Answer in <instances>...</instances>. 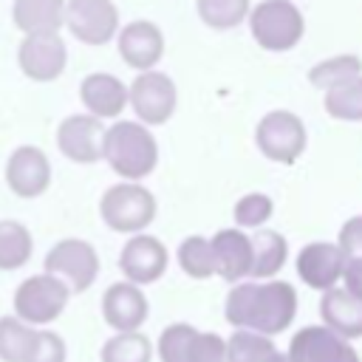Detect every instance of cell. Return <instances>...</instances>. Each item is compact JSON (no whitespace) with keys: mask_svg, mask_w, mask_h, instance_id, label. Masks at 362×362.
I'll use <instances>...</instances> for the list:
<instances>
[{"mask_svg":"<svg viewBox=\"0 0 362 362\" xmlns=\"http://www.w3.org/2000/svg\"><path fill=\"white\" fill-rule=\"evenodd\" d=\"M34 240L20 221H0V272H14L31 260Z\"/></svg>","mask_w":362,"mask_h":362,"instance_id":"d4e9b609","label":"cell"},{"mask_svg":"<svg viewBox=\"0 0 362 362\" xmlns=\"http://www.w3.org/2000/svg\"><path fill=\"white\" fill-rule=\"evenodd\" d=\"M178 266L187 277L192 280H206L215 274V266H212V249H209V240L201 238V235H189L178 243Z\"/></svg>","mask_w":362,"mask_h":362,"instance_id":"83f0119b","label":"cell"},{"mask_svg":"<svg viewBox=\"0 0 362 362\" xmlns=\"http://www.w3.org/2000/svg\"><path fill=\"white\" fill-rule=\"evenodd\" d=\"M150 317V303L147 294L122 280L105 288L102 294V320L113 328V334H124V331H141V325Z\"/></svg>","mask_w":362,"mask_h":362,"instance_id":"7c38bea8","label":"cell"},{"mask_svg":"<svg viewBox=\"0 0 362 362\" xmlns=\"http://www.w3.org/2000/svg\"><path fill=\"white\" fill-rule=\"evenodd\" d=\"M257 147L263 156L280 164H291L305 150V127L288 110H272L257 122Z\"/></svg>","mask_w":362,"mask_h":362,"instance_id":"52a82bcc","label":"cell"},{"mask_svg":"<svg viewBox=\"0 0 362 362\" xmlns=\"http://www.w3.org/2000/svg\"><path fill=\"white\" fill-rule=\"evenodd\" d=\"M223 317L235 331H252L272 339L294 322L297 291L286 280L235 283L223 300Z\"/></svg>","mask_w":362,"mask_h":362,"instance_id":"6da1fadb","label":"cell"},{"mask_svg":"<svg viewBox=\"0 0 362 362\" xmlns=\"http://www.w3.org/2000/svg\"><path fill=\"white\" fill-rule=\"evenodd\" d=\"M337 246L345 260H362V215H354L342 223Z\"/></svg>","mask_w":362,"mask_h":362,"instance_id":"e575fe53","label":"cell"},{"mask_svg":"<svg viewBox=\"0 0 362 362\" xmlns=\"http://www.w3.org/2000/svg\"><path fill=\"white\" fill-rule=\"evenodd\" d=\"M252 269L249 277L255 280H274V274L286 266L288 260V243L280 232L274 229H257L252 238Z\"/></svg>","mask_w":362,"mask_h":362,"instance_id":"7402d4cb","label":"cell"},{"mask_svg":"<svg viewBox=\"0 0 362 362\" xmlns=\"http://www.w3.org/2000/svg\"><path fill=\"white\" fill-rule=\"evenodd\" d=\"M286 356L291 362H359L356 348L325 325H303L294 331Z\"/></svg>","mask_w":362,"mask_h":362,"instance_id":"9c48e42d","label":"cell"},{"mask_svg":"<svg viewBox=\"0 0 362 362\" xmlns=\"http://www.w3.org/2000/svg\"><path fill=\"white\" fill-rule=\"evenodd\" d=\"M274 212V204L263 192H249L235 204V223L238 226H263Z\"/></svg>","mask_w":362,"mask_h":362,"instance_id":"1f68e13d","label":"cell"},{"mask_svg":"<svg viewBox=\"0 0 362 362\" xmlns=\"http://www.w3.org/2000/svg\"><path fill=\"white\" fill-rule=\"evenodd\" d=\"M102 122L93 116H68L57 130L59 150L79 164H93L102 158Z\"/></svg>","mask_w":362,"mask_h":362,"instance_id":"e0dca14e","label":"cell"},{"mask_svg":"<svg viewBox=\"0 0 362 362\" xmlns=\"http://www.w3.org/2000/svg\"><path fill=\"white\" fill-rule=\"evenodd\" d=\"M71 300V291L62 280L51 274H31L14 288V317L31 328H45L57 322Z\"/></svg>","mask_w":362,"mask_h":362,"instance_id":"3957f363","label":"cell"},{"mask_svg":"<svg viewBox=\"0 0 362 362\" xmlns=\"http://www.w3.org/2000/svg\"><path fill=\"white\" fill-rule=\"evenodd\" d=\"M320 317H322V325L328 331H334L337 337L354 342L362 337V300L348 294L345 288H328L322 291V300H320Z\"/></svg>","mask_w":362,"mask_h":362,"instance_id":"ac0fdd59","label":"cell"},{"mask_svg":"<svg viewBox=\"0 0 362 362\" xmlns=\"http://www.w3.org/2000/svg\"><path fill=\"white\" fill-rule=\"evenodd\" d=\"M99 212H102V221L113 232L139 235L156 218V198H153V192L147 187L124 181V184H113L102 195Z\"/></svg>","mask_w":362,"mask_h":362,"instance_id":"277c9868","label":"cell"},{"mask_svg":"<svg viewBox=\"0 0 362 362\" xmlns=\"http://www.w3.org/2000/svg\"><path fill=\"white\" fill-rule=\"evenodd\" d=\"M280 348L260 334L252 331H232L226 339V362H272Z\"/></svg>","mask_w":362,"mask_h":362,"instance_id":"4316f807","label":"cell"},{"mask_svg":"<svg viewBox=\"0 0 362 362\" xmlns=\"http://www.w3.org/2000/svg\"><path fill=\"white\" fill-rule=\"evenodd\" d=\"M42 266H45V274L62 280L71 294L88 291L99 277V255L88 240H79V238L57 240L48 249Z\"/></svg>","mask_w":362,"mask_h":362,"instance_id":"5b68a950","label":"cell"},{"mask_svg":"<svg viewBox=\"0 0 362 362\" xmlns=\"http://www.w3.org/2000/svg\"><path fill=\"white\" fill-rule=\"evenodd\" d=\"M215 274L226 283H240L252 269V243L240 229H221L209 238Z\"/></svg>","mask_w":362,"mask_h":362,"instance_id":"2e32d148","label":"cell"},{"mask_svg":"<svg viewBox=\"0 0 362 362\" xmlns=\"http://www.w3.org/2000/svg\"><path fill=\"white\" fill-rule=\"evenodd\" d=\"M40 328L25 325L14 314L0 317V362H31Z\"/></svg>","mask_w":362,"mask_h":362,"instance_id":"603a6c76","label":"cell"},{"mask_svg":"<svg viewBox=\"0 0 362 362\" xmlns=\"http://www.w3.org/2000/svg\"><path fill=\"white\" fill-rule=\"evenodd\" d=\"M6 181L14 195L20 198H37L48 189L51 181V164L40 147H17L6 164Z\"/></svg>","mask_w":362,"mask_h":362,"instance_id":"9a60e30c","label":"cell"},{"mask_svg":"<svg viewBox=\"0 0 362 362\" xmlns=\"http://www.w3.org/2000/svg\"><path fill=\"white\" fill-rule=\"evenodd\" d=\"M102 156L127 181H139L156 170L158 147L150 130L139 122H116L110 130H105L102 139Z\"/></svg>","mask_w":362,"mask_h":362,"instance_id":"7a4b0ae2","label":"cell"},{"mask_svg":"<svg viewBox=\"0 0 362 362\" xmlns=\"http://www.w3.org/2000/svg\"><path fill=\"white\" fill-rule=\"evenodd\" d=\"M198 14L212 28H235L249 14V0H198Z\"/></svg>","mask_w":362,"mask_h":362,"instance_id":"4dcf8cb0","label":"cell"},{"mask_svg":"<svg viewBox=\"0 0 362 362\" xmlns=\"http://www.w3.org/2000/svg\"><path fill=\"white\" fill-rule=\"evenodd\" d=\"M79 96L85 107L93 113V119L102 116H116L127 105V88L113 76V74H90L82 79Z\"/></svg>","mask_w":362,"mask_h":362,"instance_id":"ffe728a7","label":"cell"},{"mask_svg":"<svg viewBox=\"0 0 362 362\" xmlns=\"http://www.w3.org/2000/svg\"><path fill=\"white\" fill-rule=\"evenodd\" d=\"M119 54L130 68L150 71L164 54V37H161L158 25H153L147 20H136L130 25H124L119 34Z\"/></svg>","mask_w":362,"mask_h":362,"instance_id":"d6986e66","label":"cell"},{"mask_svg":"<svg viewBox=\"0 0 362 362\" xmlns=\"http://www.w3.org/2000/svg\"><path fill=\"white\" fill-rule=\"evenodd\" d=\"M359 71H362L359 57L342 54V57H331V59H322L320 65H314V68L308 71V82L328 90V88H334V85H339V82H348V79L359 76Z\"/></svg>","mask_w":362,"mask_h":362,"instance_id":"f546056e","label":"cell"},{"mask_svg":"<svg viewBox=\"0 0 362 362\" xmlns=\"http://www.w3.org/2000/svg\"><path fill=\"white\" fill-rule=\"evenodd\" d=\"M272 362H291V359L286 356V351H277V354L272 356Z\"/></svg>","mask_w":362,"mask_h":362,"instance_id":"8d00e7d4","label":"cell"},{"mask_svg":"<svg viewBox=\"0 0 362 362\" xmlns=\"http://www.w3.org/2000/svg\"><path fill=\"white\" fill-rule=\"evenodd\" d=\"M14 25L28 34H57L65 23V0H14Z\"/></svg>","mask_w":362,"mask_h":362,"instance_id":"44dd1931","label":"cell"},{"mask_svg":"<svg viewBox=\"0 0 362 362\" xmlns=\"http://www.w3.org/2000/svg\"><path fill=\"white\" fill-rule=\"evenodd\" d=\"M325 110L342 122H362V74L325 90Z\"/></svg>","mask_w":362,"mask_h":362,"instance_id":"484cf974","label":"cell"},{"mask_svg":"<svg viewBox=\"0 0 362 362\" xmlns=\"http://www.w3.org/2000/svg\"><path fill=\"white\" fill-rule=\"evenodd\" d=\"M195 334H198V328L192 322H170L158 334V342L153 345V354L158 356V362H187Z\"/></svg>","mask_w":362,"mask_h":362,"instance_id":"f1b7e54d","label":"cell"},{"mask_svg":"<svg viewBox=\"0 0 362 362\" xmlns=\"http://www.w3.org/2000/svg\"><path fill=\"white\" fill-rule=\"evenodd\" d=\"M249 28L266 51H288L303 37V14L291 0H263L252 8Z\"/></svg>","mask_w":362,"mask_h":362,"instance_id":"8992f818","label":"cell"},{"mask_svg":"<svg viewBox=\"0 0 362 362\" xmlns=\"http://www.w3.org/2000/svg\"><path fill=\"white\" fill-rule=\"evenodd\" d=\"M167 260H170L167 246L158 238L144 235V232L133 235L119 252V269H122L124 280L139 288L156 283L167 272Z\"/></svg>","mask_w":362,"mask_h":362,"instance_id":"30bf717a","label":"cell"},{"mask_svg":"<svg viewBox=\"0 0 362 362\" xmlns=\"http://www.w3.org/2000/svg\"><path fill=\"white\" fill-rule=\"evenodd\" d=\"M187 362H226V339L215 331H198Z\"/></svg>","mask_w":362,"mask_h":362,"instance_id":"d6a6232c","label":"cell"},{"mask_svg":"<svg viewBox=\"0 0 362 362\" xmlns=\"http://www.w3.org/2000/svg\"><path fill=\"white\" fill-rule=\"evenodd\" d=\"M65 359H68L65 339L57 331H51V328H40L37 348L31 354V362H65Z\"/></svg>","mask_w":362,"mask_h":362,"instance_id":"836d02e7","label":"cell"},{"mask_svg":"<svg viewBox=\"0 0 362 362\" xmlns=\"http://www.w3.org/2000/svg\"><path fill=\"white\" fill-rule=\"evenodd\" d=\"M20 68L28 79L37 82H51L62 74L68 51L59 34H28L20 42Z\"/></svg>","mask_w":362,"mask_h":362,"instance_id":"5bb4252c","label":"cell"},{"mask_svg":"<svg viewBox=\"0 0 362 362\" xmlns=\"http://www.w3.org/2000/svg\"><path fill=\"white\" fill-rule=\"evenodd\" d=\"M127 99L136 110V116L144 122V124H164L173 110H175V102H178V93H175V82L161 74V71H141L130 90H127Z\"/></svg>","mask_w":362,"mask_h":362,"instance_id":"ba28073f","label":"cell"},{"mask_svg":"<svg viewBox=\"0 0 362 362\" xmlns=\"http://www.w3.org/2000/svg\"><path fill=\"white\" fill-rule=\"evenodd\" d=\"M65 25L71 34L88 45L107 42L119 28V11L110 0H68Z\"/></svg>","mask_w":362,"mask_h":362,"instance_id":"8fae6325","label":"cell"},{"mask_svg":"<svg viewBox=\"0 0 362 362\" xmlns=\"http://www.w3.org/2000/svg\"><path fill=\"white\" fill-rule=\"evenodd\" d=\"M342 288L362 300V260H345L342 266Z\"/></svg>","mask_w":362,"mask_h":362,"instance_id":"d590c367","label":"cell"},{"mask_svg":"<svg viewBox=\"0 0 362 362\" xmlns=\"http://www.w3.org/2000/svg\"><path fill=\"white\" fill-rule=\"evenodd\" d=\"M153 339L144 331L110 334L99 351L102 362H153Z\"/></svg>","mask_w":362,"mask_h":362,"instance_id":"cb8c5ba5","label":"cell"},{"mask_svg":"<svg viewBox=\"0 0 362 362\" xmlns=\"http://www.w3.org/2000/svg\"><path fill=\"white\" fill-rule=\"evenodd\" d=\"M294 266H297L300 280H303L308 288L328 291V288H337V283H339V277H342L345 257H342V252H339L337 243L314 240V243H305V246L297 252Z\"/></svg>","mask_w":362,"mask_h":362,"instance_id":"4fadbf2b","label":"cell"}]
</instances>
